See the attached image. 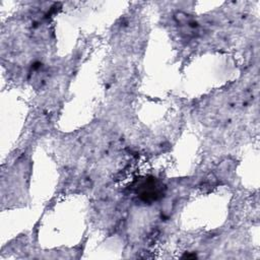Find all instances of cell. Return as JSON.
Segmentation results:
<instances>
[{
  "instance_id": "obj_1",
  "label": "cell",
  "mask_w": 260,
  "mask_h": 260,
  "mask_svg": "<svg viewBox=\"0 0 260 260\" xmlns=\"http://www.w3.org/2000/svg\"><path fill=\"white\" fill-rule=\"evenodd\" d=\"M142 192L140 194V196L144 200H156L161 195V189L160 186L154 182H146L142 184Z\"/></svg>"
}]
</instances>
